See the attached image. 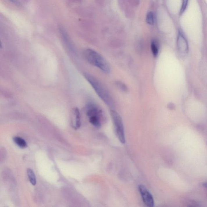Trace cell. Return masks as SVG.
Instances as JSON below:
<instances>
[{
  "label": "cell",
  "instance_id": "obj_1",
  "mask_svg": "<svg viewBox=\"0 0 207 207\" xmlns=\"http://www.w3.org/2000/svg\"><path fill=\"white\" fill-rule=\"evenodd\" d=\"M84 76L92 87L100 99L109 107L111 108L114 107V101L103 84L94 76L88 73H85Z\"/></svg>",
  "mask_w": 207,
  "mask_h": 207
},
{
  "label": "cell",
  "instance_id": "obj_2",
  "mask_svg": "<svg viewBox=\"0 0 207 207\" xmlns=\"http://www.w3.org/2000/svg\"><path fill=\"white\" fill-rule=\"evenodd\" d=\"M85 59L91 65L98 67L103 72H110V66L107 61L101 55L92 49H87L84 52Z\"/></svg>",
  "mask_w": 207,
  "mask_h": 207
},
{
  "label": "cell",
  "instance_id": "obj_3",
  "mask_svg": "<svg viewBox=\"0 0 207 207\" xmlns=\"http://www.w3.org/2000/svg\"><path fill=\"white\" fill-rule=\"evenodd\" d=\"M110 115L117 137L121 143H125L126 138L124 124L122 118L118 113L113 109L110 110Z\"/></svg>",
  "mask_w": 207,
  "mask_h": 207
},
{
  "label": "cell",
  "instance_id": "obj_4",
  "mask_svg": "<svg viewBox=\"0 0 207 207\" xmlns=\"http://www.w3.org/2000/svg\"><path fill=\"white\" fill-rule=\"evenodd\" d=\"M139 190L144 204L148 207H154V198L151 194L150 193L146 187L143 185H139Z\"/></svg>",
  "mask_w": 207,
  "mask_h": 207
},
{
  "label": "cell",
  "instance_id": "obj_5",
  "mask_svg": "<svg viewBox=\"0 0 207 207\" xmlns=\"http://www.w3.org/2000/svg\"><path fill=\"white\" fill-rule=\"evenodd\" d=\"M177 46L180 53L185 55L188 53L189 50L188 43L184 35L181 31L179 32L178 35Z\"/></svg>",
  "mask_w": 207,
  "mask_h": 207
},
{
  "label": "cell",
  "instance_id": "obj_6",
  "mask_svg": "<svg viewBox=\"0 0 207 207\" xmlns=\"http://www.w3.org/2000/svg\"><path fill=\"white\" fill-rule=\"evenodd\" d=\"M71 125L75 129H78L81 126L80 114L79 109L74 108L72 110L71 114Z\"/></svg>",
  "mask_w": 207,
  "mask_h": 207
},
{
  "label": "cell",
  "instance_id": "obj_7",
  "mask_svg": "<svg viewBox=\"0 0 207 207\" xmlns=\"http://www.w3.org/2000/svg\"><path fill=\"white\" fill-rule=\"evenodd\" d=\"M102 113L94 115L89 117V121L91 124L97 128H100L102 125L101 124V117Z\"/></svg>",
  "mask_w": 207,
  "mask_h": 207
},
{
  "label": "cell",
  "instance_id": "obj_8",
  "mask_svg": "<svg viewBox=\"0 0 207 207\" xmlns=\"http://www.w3.org/2000/svg\"><path fill=\"white\" fill-rule=\"evenodd\" d=\"M27 172L28 177L30 183L32 185H36V183H37V181H36V176H35L33 171L31 169L29 168L27 169Z\"/></svg>",
  "mask_w": 207,
  "mask_h": 207
},
{
  "label": "cell",
  "instance_id": "obj_9",
  "mask_svg": "<svg viewBox=\"0 0 207 207\" xmlns=\"http://www.w3.org/2000/svg\"><path fill=\"white\" fill-rule=\"evenodd\" d=\"M14 142L19 147L25 148L27 146V144L25 141L21 138L16 136L13 138Z\"/></svg>",
  "mask_w": 207,
  "mask_h": 207
},
{
  "label": "cell",
  "instance_id": "obj_10",
  "mask_svg": "<svg viewBox=\"0 0 207 207\" xmlns=\"http://www.w3.org/2000/svg\"><path fill=\"white\" fill-rule=\"evenodd\" d=\"M151 49L152 53L155 57H156L159 52V48L157 43L155 41H153L151 44Z\"/></svg>",
  "mask_w": 207,
  "mask_h": 207
},
{
  "label": "cell",
  "instance_id": "obj_11",
  "mask_svg": "<svg viewBox=\"0 0 207 207\" xmlns=\"http://www.w3.org/2000/svg\"><path fill=\"white\" fill-rule=\"evenodd\" d=\"M147 23L150 25H153L154 24V14L151 11L149 12L147 14L146 17Z\"/></svg>",
  "mask_w": 207,
  "mask_h": 207
},
{
  "label": "cell",
  "instance_id": "obj_12",
  "mask_svg": "<svg viewBox=\"0 0 207 207\" xmlns=\"http://www.w3.org/2000/svg\"><path fill=\"white\" fill-rule=\"evenodd\" d=\"M189 0H182V5L180 10V14L181 15L185 12L187 9Z\"/></svg>",
  "mask_w": 207,
  "mask_h": 207
},
{
  "label": "cell",
  "instance_id": "obj_13",
  "mask_svg": "<svg viewBox=\"0 0 207 207\" xmlns=\"http://www.w3.org/2000/svg\"><path fill=\"white\" fill-rule=\"evenodd\" d=\"M116 84L117 86L121 90L124 91V92L128 91V88L126 86V85L123 83L121 82L120 81H117Z\"/></svg>",
  "mask_w": 207,
  "mask_h": 207
},
{
  "label": "cell",
  "instance_id": "obj_14",
  "mask_svg": "<svg viewBox=\"0 0 207 207\" xmlns=\"http://www.w3.org/2000/svg\"><path fill=\"white\" fill-rule=\"evenodd\" d=\"M168 107L169 109L172 110L174 108L175 106L173 104L171 103L168 104Z\"/></svg>",
  "mask_w": 207,
  "mask_h": 207
},
{
  "label": "cell",
  "instance_id": "obj_15",
  "mask_svg": "<svg viewBox=\"0 0 207 207\" xmlns=\"http://www.w3.org/2000/svg\"><path fill=\"white\" fill-rule=\"evenodd\" d=\"M9 1H11L12 3H15L17 4L18 2L17 0H9Z\"/></svg>",
  "mask_w": 207,
  "mask_h": 207
},
{
  "label": "cell",
  "instance_id": "obj_16",
  "mask_svg": "<svg viewBox=\"0 0 207 207\" xmlns=\"http://www.w3.org/2000/svg\"><path fill=\"white\" fill-rule=\"evenodd\" d=\"M203 186L206 188H207V183H204Z\"/></svg>",
  "mask_w": 207,
  "mask_h": 207
}]
</instances>
